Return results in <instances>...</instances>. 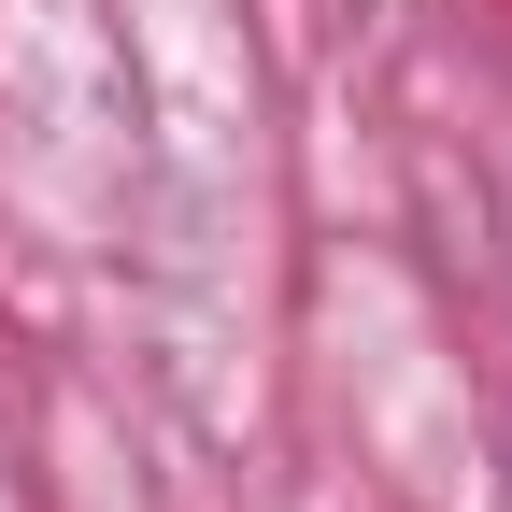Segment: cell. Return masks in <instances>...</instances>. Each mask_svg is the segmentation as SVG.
<instances>
[]
</instances>
